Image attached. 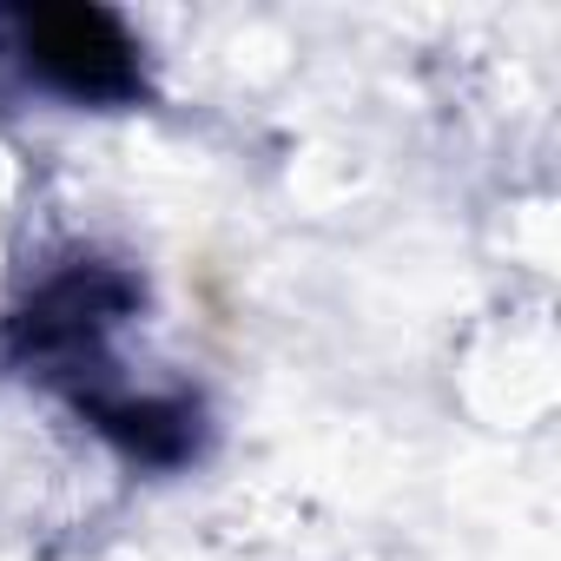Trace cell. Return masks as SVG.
I'll return each instance as SVG.
<instances>
[{"label": "cell", "mask_w": 561, "mask_h": 561, "mask_svg": "<svg viewBox=\"0 0 561 561\" xmlns=\"http://www.w3.org/2000/svg\"><path fill=\"white\" fill-rule=\"evenodd\" d=\"M21 34H27V60L47 80L73 87V93H119V87H133V47H126V34L106 14H80V8L27 14Z\"/></svg>", "instance_id": "obj_1"}]
</instances>
